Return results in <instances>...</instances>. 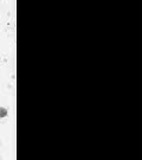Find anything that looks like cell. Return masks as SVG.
<instances>
[{"label":"cell","mask_w":142,"mask_h":160,"mask_svg":"<svg viewBox=\"0 0 142 160\" xmlns=\"http://www.w3.org/2000/svg\"><path fill=\"white\" fill-rule=\"evenodd\" d=\"M8 114V112H7V109L4 108V107H0V119H2V118H6Z\"/></svg>","instance_id":"cell-1"}]
</instances>
